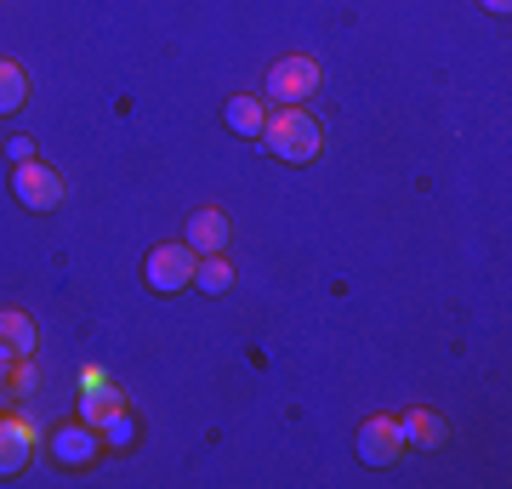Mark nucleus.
<instances>
[{
  "mask_svg": "<svg viewBox=\"0 0 512 489\" xmlns=\"http://www.w3.org/2000/svg\"><path fill=\"white\" fill-rule=\"evenodd\" d=\"M23 103H29V74L0 57V114H18Z\"/></svg>",
  "mask_w": 512,
  "mask_h": 489,
  "instance_id": "ddd939ff",
  "label": "nucleus"
},
{
  "mask_svg": "<svg viewBox=\"0 0 512 489\" xmlns=\"http://www.w3.org/2000/svg\"><path fill=\"white\" fill-rule=\"evenodd\" d=\"M478 6H484V12H501V18L512 12V0H478Z\"/></svg>",
  "mask_w": 512,
  "mask_h": 489,
  "instance_id": "f3484780",
  "label": "nucleus"
},
{
  "mask_svg": "<svg viewBox=\"0 0 512 489\" xmlns=\"http://www.w3.org/2000/svg\"><path fill=\"white\" fill-rule=\"evenodd\" d=\"M319 86H325V69H319L313 57H279L274 69H268V97H274L279 109H291V103H308Z\"/></svg>",
  "mask_w": 512,
  "mask_h": 489,
  "instance_id": "f03ea898",
  "label": "nucleus"
},
{
  "mask_svg": "<svg viewBox=\"0 0 512 489\" xmlns=\"http://www.w3.org/2000/svg\"><path fill=\"white\" fill-rule=\"evenodd\" d=\"M228 239H234V222H228V211H194L183 228V245L194 256H217L228 251Z\"/></svg>",
  "mask_w": 512,
  "mask_h": 489,
  "instance_id": "6e6552de",
  "label": "nucleus"
},
{
  "mask_svg": "<svg viewBox=\"0 0 512 489\" xmlns=\"http://www.w3.org/2000/svg\"><path fill=\"white\" fill-rule=\"evenodd\" d=\"M262 143H268V154L285 165H308L325 154V126L313 120L302 103H291V109L268 114V131H262Z\"/></svg>",
  "mask_w": 512,
  "mask_h": 489,
  "instance_id": "f257e3e1",
  "label": "nucleus"
},
{
  "mask_svg": "<svg viewBox=\"0 0 512 489\" xmlns=\"http://www.w3.org/2000/svg\"><path fill=\"white\" fill-rule=\"evenodd\" d=\"M194 290H205V296H228V290H234V268H228V251L200 256V262H194Z\"/></svg>",
  "mask_w": 512,
  "mask_h": 489,
  "instance_id": "f8f14e48",
  "label": "nucleus"
},
{
  "mask_svg": "<svg viewBox=\"0 0 512 489\" xmlns=\"http://www.w3.org/2000/svg\"><path fill=\"white\" fill-rule=\"evenodd\" d=\"M222 120H228L239 137H262V131H268V97H228Z\"/></svg>",
  "mask_w": 512,
  "mask_h": 489,
  "instance_id": "9d476101",
  "label": "nucleus"
},
{
  "mask_svg": "<svg viewBox=\"0 0 512 489\" xmlns=\"http://www.w3.org/2000/svg\"><path fill=\"white\" fill-rule=\"evenodd\" d=\"M12 194H18V205H29V211H57L63 205V177H57L46 160H23L12 165Z\"/></svg>",
  "mask_w": 512,
  "mask_h": 489,
  "instance_id": "20e7f679",
  "label": "nucleus"
},
{
  "mask_svg": "<svg viewBox=\"0 0 512 489\" xmlns=\"http://www.w3.org/2000/svg\"><path fill=\"white\" fill-rule=\"evenodd\" d=\"M194 262H200V256L188 251L183 239H171V245H154V251H148L143 273H148V285L160 290V296H177V290L194 285Z\"/></svg>",
  "mask_w": 512,
  "mask_h": 489,
  "instance_id": "7ed1b4c3",
  "label": "nucleus"
},
{
  "mask_svg": "<svg viewBox=\"0 0 512 489\" xmlns=\"http://www.w3.org/2000/svg\"><path fill=\"white\" fill-rule=\"evenodd\" d=\"M35 427L23 416H0V478H18L29 461H35Z\"/></svg>",
  "mask_w": 512,
  "mask_h": 489,
  "instance_id": "0eeeda50",
  "label": "nucleus"
},
{
  "mask_svg": "<svg viewBox=\"0 0 512 489\" xmlns=\"http://www.w3.org/2000/svg\"><path fill=\"white\" fill-rule=\"evenodd\" d=\"M399 427H404V438L416 444V450H444V438H450V427H444V416L439 410H404L399 416Z\"/></svg>",
  "mask_w": 512,
  "mask_h": 489,
  "instance_id": "1a4fd4ad",
  "label": "nucleus"
},
{
  "mask_svg": "<svg viewBox=\"0 0 512 489\" xmlns=\"http://www.w3.org/2000/svg\"><path fill=\"white\" fill-rule=\"evenodd\" d=\"M6 154H12V165L35 160V137H6Z\"/></svg>",
  "mask_w": 512,
  "mask_h": 489,
  "instance_id": "dca6fc26",
  "label": "nucleus"
},
{
  "mask_svg": "<svg viewBox=\"0 0 512 489\" xmlns=\"http://www.w3.org/2000/svg\"><path fill=\"white\" fill-rule=\"evenodd\" d=\"M97 433H103V444H109V450H126L131 438H137V421H131V410H114Z\"/></svg>",
  "mask_w": 512,
  "mask_h": 489,
  "instance_id": "4468645a",
  "label": "nucleus"
},
{
  "mask_svg": "<svg viewBox=\"0 0 512 489\" xmlns=\"http://www.w3.org/2000/svg\"><path fill=\"white\" fill-rule=\"evenodd\" d=\"M0 347H6L12 359H29V353H35V319L18 313V308H6L0 313Z\"/></svg>",
  "mask_w": 512,
  "mask_h": 489,
  "instance_id": "9b49d317",
  "label": "nucleus"
},
{
  "mask_svg": "<svg viewBox=\"0 0 512 489\" xmlns=\"http://www.w3.org/2000/svg\"><path fill=\"white\" fill-rule=\"evenodd\" d=\"M404 455H410V438H404L399 416H370L365 427H359V461H365V467H393Z\"/></svg>",
  "mask_w": 512,
  "mask_h": 489,
  "instance_id": "39448f33",
  "label": "nucleus"
},
{
  "mask_svg": "<svg viewBox=\"0 0 512 489\" xmlns=\"http://www.w3.org/2000/svg\"><path fill=\"white\" fill-rule=\"evenodd\" d=\"M46 450L63 461V467H92L97 455H103V433H97L92 421H69V427H57L46 438Z\"/></svg>",
  "mask_w": 512,
  "mask_h": 489,
  "instance_id": "423d86ee",
  "label": "nucleus"
},
{
  "mask_svg": "<svg viewBox=\"0 0 512 489\" xmlns=\"http://www.w3.org/2000/svg\"><path fill=\"white\" fill-rule=\"evenodd\" d=\"M0 387H6L12 399L35 393V364H29V359H12V364H6V376H0Z\"/></svg>",
  "mask_w": 512,
  "mask_h": 489,
  "instance_id": "2eb2a0df",
  "label": "nucleus"
}]
</instances>
